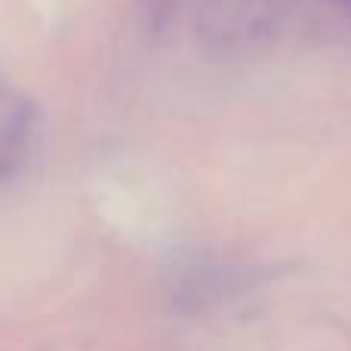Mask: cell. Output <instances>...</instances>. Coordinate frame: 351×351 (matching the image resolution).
Here are the masks:
<instances>
[{"instance_id":"cell-1","label":"cell","mask_w":351,"mask_h":351,"mask_svg":"<svg viewBox=\"0 0 351 351\" xmlns=\"http://www.w3.org/2000/svg\"><path fill=\"white\" fill-rule=\"evenodd\" d=\"M293 0H200L197 37L210 49L243 53L274 40Z\"/></svg>"},{"instance_id":"cell-2","label":"cell","mask_w":351,"mask_h":351,"mask_svg":"<svg viewBox=\"0 0 351 351\" xmlns=\"http://www.w3.org/2000/svg\"><path fill=\"white\" fill-rule=\"evenodd\" d=\"M40 136V111L34 99L0 84V185L22 173Z\"/></svg>"},{"instance_id":"cell-3","label":"cell","mask_w":351,"mask_h":351,"mask_svg":"<svg viewBox=\"0 0 351 351\" xmlns=\"http://www.w3.org/2000/svg\"><path fill=\"white\" fill-rule=\"evenodd\" d=\"M333 3H336V6H339V10H346V12H348V16H351V0H333Z\"/></svg>"}]
</instances>
